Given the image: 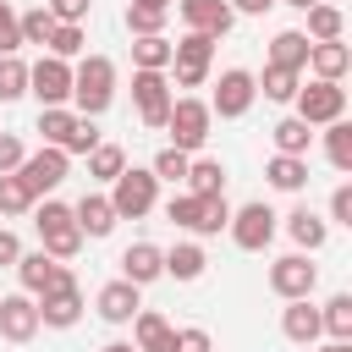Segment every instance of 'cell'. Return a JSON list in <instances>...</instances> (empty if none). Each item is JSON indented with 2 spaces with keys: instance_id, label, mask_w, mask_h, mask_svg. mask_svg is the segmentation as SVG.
<instances>
[{
  "instance_id": "cell-25",
  "label": "cell",
  "mask_w": 352,
  "mask_h": 352,
  "mask_svg": "<svg viewBox=\"0 0 352 352\" xmlns=\"http://www.w3.org/2000/svg\"><path fill=\"white\" fill-rule=\"evenodd\" d=\"M308 50H314V44H308L297 28H286V33H275V38H270V66L302 72V66H308Z\"/></svg>"
},
{
  "instance_id": "cell-17",
  "label": "cell",
  "mask_w": 352,
  "mask_h": 352,
  "mask_svg": "<svg viewBox=\"0 0 352 352\" xmlns=\"http://www.w3.org/2000/svg\"><path fill=\"white\" fill-rule=\"evenodd\" d=\"M165 275V248H154V242H132L126 253H121V280H132L138 292L148 286V280H160Z\"/></svg>"
},
{
  "instance_id": "cell-21",
  "label": "cell",
  "mask_w": 352,
  "mask_h": 352,
  "mask_svg": "<svg viewBox=\"0 0 352 352\" xmlns=\"http://www.w3.org/2000/svg\"><path fill=\"white\" fill-rule=\"evenodd\" d=\"M280 336L286 341H297V346H314L324 330H319V308L308 302V297H297V302H286V314H280Z\"/></svg>"
},
{
  "instance_id": "cell-4",
  "label": "cell",
  "mask_w": 352,
  "mask_h": 352,
  "mask_svg": "<svg viewBox=\"0 0 352 352\" xmlns=\"http://www.w3.org/2000/svg\"><path fill=\"white\" fill-rule=\"evenodd\" d=\"M209 126H214V116H209L204 99H170V116H165L170 148H182V154L204 148V143H209Z\"/></svg>"
},
{
  "instance_id": "cell-40",
  "label": "cell",
  "mask_w": 352,
  "mask_h": 352,
  "mask_svg": "<svg viewBox=\"0 0 352 352\" xmlns=\"http://www.w3.org/2000/svg\"><path fill=\"white\" fill-rule=\"evenodd\" d=\"M33 209V192L22 187V176L11 170V176H0V214H28Z\"/></svg>"
},
{
  "instance_id": "cell-19",
  "label": "cell",
  "mask_w": 352,
  "mask_h": 352,
  "mask_svg": "<svg viewBox=\"0 0 352 352\" xmlns=\"http://www.w3.org/2000/svg\"><path fill=\"white\" fill-rule=\"evenodd\" d=\"M170 341H176V324L165 314H154V308L132 314V346L138 352H170Z\"/></svg>"
},
{
  "instance_id": "cell-36",
  "label": "cell",
  "mask_w": 352,
  "mask_h": 352,
  "mask_svg": "<svg viewBox=\"0 0 352 352\" xmlns=\"http://www.w3.org/2000/svg\"><path fill=\"white\" fill-rule=\"evenodd\" d=\"M170 60H182V66H209V60H214V38H209V33H187L182 44H170Z\"/></svg>"
},
{
  "instance_id": "cell-53",
  "label": "cell",
  "mask_w": 352,
  "mask_h": 352,
  "mask_svg": "<svg viewBox=\"0 0 352 352\" xmlns=\"http://www.w3.org/2000/svg\"><path fill=\"white\" fill-rule=\"evenodd\" d=\"M319 352H352V341H330V346H319Z\"/></svg>"
},
{
  "instance_id": "cell-32",
  "label": "cell",
  "mask_w": 352,
  "mask_h": 352,
  "mask_svg": "<svg viewBox=\"0 0 352 352\" xmlns=\"http://www.w3.org/2000/svg\"><path fill=\"white\" fill-rule=\"evenodd\" d=\"M204 264H209V258H204V248H198V242H176V248L165 253V275H176V280H198V275H204Z\"/></svg>"
},
{
  "instance_id": "cell-44",
  "label": "cell",
  "mask_w": 352,
  "mask_h": 352,
  "mask_svg": "<svg viewBox=\"0 0 352 352\" xmlns=\"http://www.w3.org/2000/svg\"><path fill=\"white\" fill-rule=\"evenodd\" d=\"M22 50V28H16V11L0 0V55H16Z\"/></svg>"
},
{
  "instance_id": "cell-50",
  "label": "cell",
  "mask_w": 352,
  "mask_h": 352,
  "mask_svg": "<svg viewBox=\"0 0 352 352\" xmlns=\"http://www.w3.org/2000/svg\"><path fill=\"white\" fill-rule=\"evenodd\" d=\"M170 66H176V88H198L209 77V66H182V60H170Z\"/></svg>"
},
{
  "instance_id": "cell-26",
  "label": "cell",
  "mask_w": 352,
  "mask_h": 352,
  "mask_svg": "<svg viewBox=\"0 0 352 352\" xmlns=\"http://www.w3.org/2000/svg\"><path fill=\"white\" fill-rule=\"evenodd\" d=\"M187 192L192 198H220L226 192V165L220 160H192L187 165Z\"/></svg>"
},
{
  "instance_id": "cell-14",
  "label": "cell",
  "mask_w": 352,
  "mask_h": 352,
  "mask_svg": "<svg viewBox=\"0 0 352 352\" xmlns=\"http://www.w3.org/2000/svg\"><path fill=\"white\" fill-rule=\"evenodd\" d=\"M44 324H38V302L28 297V292H11V297H0V336L6 341H33Z\"/></svg>"
},
{
  "instance_id": "cell-8",
  "label": "cell",
  "mask_w": 352,
  "mask_h": 352,
  "mask_svg": "<svg viewBox=\"0 0 352 352\" xmlns=\"http://www.w3.org/2000/svg\"><path fill=\"white\" fill-rule=\"evenodd\" d=\"M346 116V88L341 82H308V88H297V121H308V126H330V121H341Z\"/></svg>"
},
{
  "instance_id": "cell-7",
  "label": "cell",
  "mask_w": 352,
  "mask_h": 352,
  "mask_svg": "<svg viewBox=\"0 0 352 352\" xmlns=\"http://www.w3.org/2000/svg\"><path fill=\"white\" fill-rule=\"evenodd\" d=\"M253 99H258V82H253V72L231 66V72H220V82H214L209 116H220V121H236V116H248V110H253Z\"/></svg>"
},
{
  "instance_id": "cell-11",
  "label": "cell",
  "mask_w": 352,
  "mask_h": 352,
  "mask_svg": "<svg viewBox=\"0 0 352 352\" xmlns=\"http://www.w3.org/2000/svg\"><path fill=\"white\" fill-rule=\"evenodd\" d=\"M66 165H72V154H60V148H38V154H28V160L16 165V176H22V187H28L33 204H38L44 192H55V187L66 182Z\"/></svg>"
},
{
  "instance_id": "cell-31",
  "label": "cell",
  "mask_w": 352,
  "mask_h": 352,
  "mask_svg": "<svg viewBox=\"0 0 352 352\" xmlns=\"http://www.w3.org/2000/svg\"><path fill=\"white\" fill-rule=\"evenodd\" d=\"M132 66H138V72H165V66H170V38H165V33L132 38Z\"/></svg>"
},
{
  "instance_id": "cell-46",
  "label": "cell",
  "mask_w": 352,
  "mask_h": 352,
  "mask_svg": "<svg viewBox=\"0 0 352 352\" xmlns=\"http://www.w3.org/2000/svg\"><path fill=\"white\" fill-rule=\"evenodd\" d=\"M170 352H214V341H209V330H198V324H187V330H176V341H170Z\"/></svg>"
},
{
  "instance_id": "cell-45",
  "label": "cell",
  "mask_w": 352,
  "mask_h": 352,
  "mask_svg": "<svg viewBox=\"0 0 352 352\" xmlns=\"http://www.w3.org/2000/svg\"><path fill=\"white\" fill-rule=\"evenodd\" d=\"M88 6H94V0H44V11H50L55 22H77V28H82Z\"/></svg>"
},
{
  "instance_id": "cell-23",
  "label": "cell",
  "mask_w": 352,
  "mask_h": 352,
  "mask_svg": "<svg viewBox=\"0 0 352 352\" xmlns=\"http://www.w3.org/2000/svg\"><path fill=\"white\" fill-rule=\"evenodd\" d=\"M286 231H292V242H297V248L319 253V248H324V236H330V220H319L308 204H297V209L286 214Z\"/></svg>"
},
{
  "instance_id": "cell-12",
  "label": "cell",
  "mask_w": 352,
  "mask_h": 352,
  "mask_svg": "<svg viewBox=\"0 0 352 352\" xmlns=\"http://www.w3.org/2000/svg\"><path fill=\"white\" fill-rule=\"evenodd\" d=\"M16 280H22V292H28V297H44V292L72 286V270L38 248V253H22V258H16Z\"/></svg>"
},
{
  "instance_id": "cell-3",
  "label": "cell",
  "mask_w": 352,
  "mask_h": 352,
  "mask_svg": "<svg viewBox=\"0 0 352 352\" xmlns=\"http://www.w3.org/2000/svg\"><path fill=\"white\" fill-rule=\"evenodd\" d=\"M165 220H170V226H187V231H198V236H214V231H226L231 204H226V192H220V198H192V192H176V198L165 204Z\"/></svg>"
},
{
  "instance_id": "cell-38",
  "label": "cell",
  "mask_w": 352,
  "mask_h": 352,
  "mask_svg": "<svg viewBox=\"0 0 352 352\" xmlns=\"http://www.w3.org/2000/svg\"><path fill=\"white\" fill-rule=\"evenodd\" d=\"M16 28H22V44H50L55 16H50L44 6H33V11H22V16H16Z\"/></svg>"
},
{
  "instance_id": "cell-13",
  "label": "cell",
  "mask_w": 352,
  "mask_h": 352,
  "mask_svg": "<svg viewBox=\"0 0 352 352\" xmlns=\"http://www.w3.org/2000/svg\"><path fill=\"white\" fill-rule=\"evenodd\" d=\"M314 286H319V270L308 264V253H286V258L270 264V292L275 297L297 302V297H314Z\"/></svg>"
},
{
  "instance_id": "cell-54",
  "label": "cell",
  "mask_w": 352,
  "mask_h": 352,
  "mask_svg": "<svg viewBox=\"0 0 352 352\" xmlns=\"http://www.w3.org/2000/svg\"><path fill=\"white\" fill-rule=\"evenodd\" d=\"M286 6H297V11H314V6H319V0H286Z\"/></svg>"
},
{
  "instance_id": "cell-34",
  "label": "cell",
  "mask_w": 352,
  "mask_h": 352,
  "mask_svg": "<svg viewBox=\"0 0 352 352\" xmlns=\"http://www.w3.org/2000/svg\"><path fill=\"white\" fill-rule=\"evenodd\" d=\"M72 126H77V116H72L66 104H55V110H38V138H44V148H66Z\"/></svg>"
},
{
  "instance_id": "cell-43",
  "label": "cell",
  "mask_w": 352,
  "mask_h": 352,
  "mask_svg": "<svg viewBox=\"0 0 352 352\" xmlns=\"http://www.w3.org/2000/svg\"><path fill=\"white\" fill-rule=\"evenodd\" d=\"M94 148H99V126L88 116H77V126H72V138H66L60 154H94Z\"/></svg>"
},
{
  "instance_id": "cell-5",
  "label": "cell",
  "mask_w": 352,
  "mask_h": 352,
  "mask_svg": "<svg viewBox=\"0 0 352 352\" xmlns=\"http://www.w3.org/2000/svg\"><path fill=\"white\" fill-rule=\"evenodd\" d=\"M154 198H160V182H154V170H121L116 182H110V209H116V220H143L148 209H154Z\"/></svg>"
},
{
  "instance_id": "cell-30",
  "label": "cell",
  "mask_w": 352,
  "mask_h": 352,
  "mask_svg": "<svg viewBox=\"0 0 352 352\" xmlns=\"http://www.w3.org/2000/svg\"><path fill=\"white\" fill-rule=\"evenodd\" d=\"M341 33H346V16L319 0V6L308 11V33H302V38H308V44H330V38H341Z\"/></svg>"
},
{
  "instance_id": "cell-10",
  "label": "cell",
  "mask_w": 352,
  "mask_h": 352,
  "mask_svg": "<svg viewBox=\"0 0 352 352\" xmlns=\"http://www.w3.org/2000/svg\"><path fill=\"white\" fill-rule=\"evenodd\" d=\"M28 94H38L44 110L66 104V99H72V60H55V55L33 60V66H28Z\"/></svg>"
},
{
  "instance_id": "cell-18",
  "label": "cell",
  "mask_w": 352,
  "mask_h": 352,
  "mask_svg": "<svg viewBox=\"0 0 352 352\" xmlns=\"http://www.w3.org/2000/svg\"><path fill=\"white\" fill-rule=\"evenodd\" d=\"M94 308H99L104 324H132V314H138L143 302H138V286H132V280H110V286H99Z\"/></svg>"
},
{
  "instance_id": "cell-35",
  "label": "cell",
  "mask_w": 352,
  "mask_h": 352,
  "mask_svg": "<svg viewBox=\"0 0 352 352\" xmlns=\"http://www.w3.org/2000/svg\"><path fill=\"white\" fill-rule=\"evenodd\" d=\"M324 154H330L336 170H352V121H346V116L324 126Z\"/></svg>"
},
{
  "instance_id": "cell-37",
  "label": "cell",
  "mask_w": 352,
  "mask_h": 352,
  "mask_svg": "<svg viewBox=\"0 0 352 352\" xmlns=\"http://www.w3.org/2000/svg\"><path fill=\"white\" fill-rule=\"evenodd\" d=\"M126 170V154H121V143H99L94 154H88V176H99V182H116Z\"/></svg>"
},
{
  "instance_id": "cell-22",
  "label": "cell",
  "mask_w": 352,
  "mask_h": 352,
  "mask_svg": "<svg viewBox=\"0 0 352 352\" xmlns=\"http://www.w3.org/2000/svg\"><path fill=\"white\" fill-rule=\"evenodd\" d=\"M308 66H314V77H319V82H341V77H346V66H352V50H346L341 38L314 44V50H308Z\"/></svg>"
},
{
  "instance_id": "cell-39",
  "label": "cell",
  "mask_w": 352,
  "mask_h": 352,
  "mask_svg": "<svg viewBox=\"0 0 352 352\" xmlns=\"http://www.w3.org/2000/svg\"><path fill=\"white\" fill-rule=\"evenodd\" d=\"M187 165H192V154H182V148H160L154 154V182H187Z\"/></svg>"
},
{
  "instance_id": "cell-9",
  "label": "cell",
  "mask_w": 352,
  "mask_h": 352,
  "mask_svg": "<svg viewBox=\"0 0 352 352\" xmlns=\"http://www.w3.org/2000/svg\"><path fill=\"white\" fill-rule=\"evenodd\" d=\"M170 77L165 72H132V104H138V121L143 126H165L170 116Z\"/></svg>"
},
{
  "instance_id": "cell-6",
  "label": "cell",
  "mask_w": 352,
  "mask_h": 352,
  "mask_svg": "<svg viewBox=\"0 0 352 352\" xmlns=\"http://www.w3.org/2000/svg\"><path fill=\"white\" fill-rule=\"evenodd\" d=\"M275 209L270 204H242L231 220H226V231H231V242L242 248V253H264L270 242H275Z\"/></svg>"
},
{
  "instance_id": "cell-48",
  "label": "cell",
  "mask_w": 352,
  "mask_h": 352,
  "mask_svg": "<svg viewBox=\"0 0 352 352\" xmlns=\"http://www.w3.org/2000/svg\"><path fill=\"white\" fill-rule=\"evenodd\" d=\"M330 220H336V226H352V187H346V182L330 192Z\"/></svg>"
},
{
  "instance_id": "cell-51",
  "label": "cell",
  "mask_w": 352,
  "mask_h": 352,
  "mask_svg": "<svg viewBox=\"0 0 352 352\" xmlns=\"http://www.w3.org/2000/svg\"><path fill=\"white\" fill-rule=\"evenodd\" d=\"M231 11H242V16H264L270 6H280V0H226Z\"/></svg>"
},
{
  "instance_id": "cell-33",
  "label": "cell",
  "mask_w": 352,
  "mask_h": 352,
  "mask_svg": "<svg viewBox=\"0 0 352 352\" xmlns=\"http://www.w3.org/2000/svg\"><path fill=\"white\" fill-rule=\"evenodd\" d=\"M253 82L264 88V99L286 104V99H297V88H302V72H286V66H264V77H253Z\"/></svg>"
},
{
  "instance_id": "cell-28",
  "label": "cell",
  "mask_w": 352,
  "mask_h": 352,
  "mask_svg": "<svg viewBox=\"0 0 352 352\" xmlns=\"http://www.w3.org/2000/svg\"><path fill=\"white\" fill-rule=\"evenodd\" d=\"M319 330L330 341H352V292H336L324 308H319Z\"/></svg>"
},
{
  "instance_id": "cell-27",
  "label": "cell",
  "mask_w": 352,
  "mask_h": 352,
  "mask_svg": "<svg viewBox=\"0 0 352 352\" xmlns=\"http://www.w3.org/2000/svg\"><path fill=\"white\" fill-rule=\"evenodd\" d=\"M264 176H270V187H280V192H302V187H308V160L275 154V160L264 165Z\"/></svg>"
},
{
  "instance_id": "cell-41",
  "label": "cell",
  "mask_w": 352,
  "mask_h": 352,
  "mask_svg": "<svg viewBox=\"0 0 352 352\" xmlns=\"http://www.w3.org/2000/svg\"><path fill=\"white\" fill-rule=\"evenodd\" d=\"M50 55H55V60L82 55V28H77V22H55V33H50Z\"/></svg>"
},
{
  "instance_id": "cell-49",
  "label": "cell",
  "mask_w": 352,
  "mask_h": 352,
  "mask_svg": "<svg viewBox=\"0 0 352 352\" xmlns=\"http://www.w3.org/2000/svg\"><path fill=\"white\" fill-rule=\"evenodd\" d=\"M16 258H22V242H16V231H6V226H0V270H6V264L16 270Z\"/></svg>"
},
{
  "instance_id": "cell-1",
  "label": "cell",
  "mask_w": 352,
  "mask_h": 352,
  "mask_svg": "<svg viewBox=\"0 0 352 352\" xmlns=\"http://www.w3.org/2000/svg\"><path fill=\"white\" fill-rule=\"evenodd\" d=\"M110 99H116V60L110 55H82L72 66V104L94 121V116L110 110Z\"/></svg>"
},
{
  "instance_id": "cell-15",
  "label": "cell",
  "mask_w": 352,
  "mask_h": 352,
  "mask_svg": "<svg viewBox=\"0 0 352 352\" xmlns=\"http://www.w3.org/2000/svg\"><path fill=\"white\" fill-rule=\"evenodd\" d=\"M182 22H187V33L226 38V33H231V22H236V11H231L226 0H182Z\"/></svg>"
},
{
  "instance_id": "cell-20",
  "label": "cell",
  "mask_w": 352,
  "mask_h": 352,
  "mask_svg": "<svg viewBox=\"0 0 352 352\" xmlns=\"http://www.w3.org/2000/svg\"><path fill=\"white\" fill-rule=\"evenodd\" d=\"M72 214H77V231H82V236H110V231H116V209H110L104 192H82V198L72 204Z\"/></svg>"
},
{
  "instance_id": "cell-29",
  "label": "cell",
  "mask_w": 352,
  "mask_h": 352,
  "mask_svg": "<svg viewBox=\"0 0 352 352\" xmlns=\"http://www.w3.org/2000/svg\"><path fill=\"white\" fill-rule=\"evenodd\" d=\"M270 132H275V154H297V160H308V143H314V126H308V121L286 116V121H275Z\"/></svg>"
},
{
  "instance_id": "cell-24",
  "label": "cell",
  "mask_w": 352,
  "mask_h": 352,
  "mask_svg": "<svg viewBox=\"0 0 352 352\" xmlns=\"http://www.w3.org/2000/svg\"><path fill=\"white\" fill-rule=\"evenodd\" d=\"M170 6H176V0H132V6H126V33H132V38L160 33L165 16H170Z\"/></svg>"
},
{
  "instance_id": "cell-2",
  "label": "cell",
  "mask_w": 352,
  "mask_h": 352,
  "mask_svg": "<svg viewBox=\"0 0 352 352\" xmlns=\"http://www.w3.org/2000/svg\"><path fill=\"white\" fill-rule=\"evenodd\" d=\"M33 226H38V248L50 253V258H77V248H82V231H77V214H72V204H55V198H44V204H33Z\"/></svg>"
},
{
  "instance_id": "cell-52",
  "label": "cell",
  "mask_w": 352,
  "mask_h": 352,
  "mask_svg": "<svg viewBox=\"0 0 352 352\" xmlns=\"http://www.w3.org/2000/svg\"><path fill=\"white\" fill-rule=\"evenodd\" d=\"M99 352H138L132 341H110V346H99Z\"/></svg>"
},
{
  "instance_id": "cell-16",
  "label": "cell",
  "mask_w": 352,
  "mask_h": 352,
  "mask_svg": "<svg viewBox=\"0 0 352 352\" xmlns=\"http://www.w3.org/2000/svg\"><path fill=\"white\" fill-rule=\"evenodd\" d=\"M33 302H38V324H50V330H72V324L82 319V292H77V280L60 286V292H44V297H33Z\"/></svg>"
},
{
  "instance_id": "cell-42",
  "label": "cell",
  "mask_w": 352,
  "mask_h": 352,
  "mask_svg": "<svg viewBox=\"0 0 352 352\" xmlns=\"http://www.w3.org/2000/svg\"><path fill=\"white\" fill-rule=\"evenodd\" d=\"M28 94V66L16 55H0V99H22Z\"/></svg>"
},
{
  "instance_id": "cell-47",
  "label": "cell",
  "mask_w": 352,
  "mask_h": 352,
  "mask_svg": "<svg viewBox=\"0 0 352 352\" xmlns=\"http://www.w3.org/2000/svg\"><path fill=\"white\" fill-rule=\"evenodd\" d=\"M28 160V148H22V138H11V132H0V176H11L16 165Z\"/></svg>"
}]
</instances>
